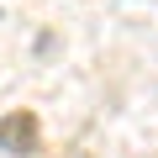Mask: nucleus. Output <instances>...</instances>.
<instances>
[{
	"label": "nucleus",
	"mask_w": 158,
	"mask_h": 158,
	"mask_svg": "<svg viewBox=\"0 0 158 158\" xmlns=\"http://www.w3.org/2000/svg\"><path fill=\"white\" fill-rule=\"evenodd\" d=\"M37 137H42V127H37L32 111H11V116H0V153L27 158V153H37Z\"/></svg>",
	"instance_id": "nucleus-1"
}]
</instances>
